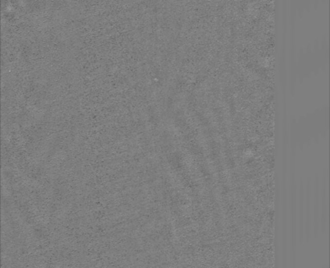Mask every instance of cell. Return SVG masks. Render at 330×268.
<instances>
[{
    "label": "cell",
    "instance_id": "6da1fadb",
    "mask_svg": "<svg viewBox=\"0 0 330 268\" xmlns=\"http://www.w3.org/2000/svg\"><path fill=\"white\" fill-rule=\"evenodd\" d=\"M312 226L315 238L319 235V226H320V201H319V177H315V201H314L313 218Z\"/></svg>",
    "mask_w": 330,
    "mask_h": 268
},
{
    "label": "cell",
    "instance_id": "7a4b0ae2",
    "mask_svg": "<svg viewBox=\"0 0 330 268\" xmlns=\"http://www.w3.org/2000/svg\"><path fill=\"white\" fill-rule=\"evenodd\" d=\"M321 215L320 225L322 228V234H325L327 229V223H328V200H327L326 194V175H324L322 179V198H321Z\"/></svg>",
    "mask_w": 330,
    "mask_h": 268
},
{
    "label": "cell",
    "instance_id": "3957f363",
    "mask_svg": "<svg viewBox=\"0 0 330 268\" xmlns=\"http://www.w3.org/2000/svg\"><path fill=\"white\" fill-rule=\"evenodd\" d=\"M310 199H311V185H310V179L307 181V207H306V219H305L304 226V238H306V241L309 242L310 240V229L312 226L311 213H310Z\"/></svg>",
    "mask_w": 330,
    "mask_h": 268
},
{
    "label": "cell",
    "instance_id": "277c9868",
    "mask_svg": "<svg viewBox=\"0 0 330 268\" xmlns=\"http://www.w3.org/2000/svg\"><path fill=\"white\" fill-rule=\"evenodd\" d=\"M295 175H292V183L291 187V209L292 215V248L293 255L296 254V242H297V232H296V187Z\"/></svg>",
    "mask_w": 330,
    "mask_h": 268
},
{
    "label": "cell",
    "instance_id": "5b68a950",
    "mask_svg": "<svg viewBox=\"0 0 330 268\" xmlns=\"http://www.w3.org/2000/svg\"><path fill=\"white\" fill-rule=\"evenodd\" d=\"M300 225H299V240L301 245L304 240V189H303V183L301 181L300 188Z\"/></svg>",
    "mask_w": 330,
    "mask_h": 268
}]
</instances>
